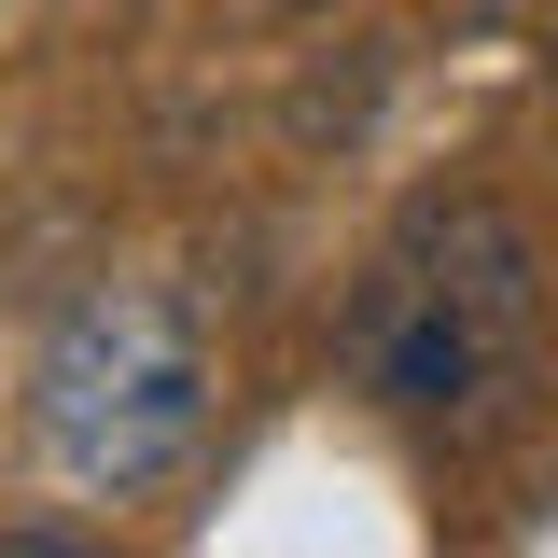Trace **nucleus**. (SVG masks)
<instances>
[{"label": "nucleus", "mask_w": 558, "mask_h": 558, "mask_svg": "<svg viewBox=\"0 0 558 558\" xmlns=\"http://www.w3.org/2000/svg\"><path fill=\"white\" fill-rule=\"evenodd\" d=\"M531 349V238L517 209L488 196H433L363 266V307H349V377L363 405L391 418H461L502 391V363Z\"/></svg>", "instance_id": "nucleus-1"}, {"label": "nucleus", "mask_w": 558, "mask_h": 558, "mask_svg": "<svg viewBox=\"0 0 558 558\" xmlns=\"http://www.w3.org/2000/svg\"><path fill=\"white\" fill-rule=\"evenodd\" d=\"M28 418H43V461L70 488H98V502H140V488H168L196 461L209 433V349L196 322L168 307V293H84L57 336H43V377H28Z\"/></svg>", "instance_id": "nucleus-2"}, {"label": "nucleus", "mask_w": 558, "mask_h": 558, "mask_svg": "<svg viewBox=\"0 0 558 558\" xmlns=\"http://www.w3.org/2000/svg\"><path fill=\"white\" fill-rule=\"evenodd\" d=\"M266 14H322V0H266Z\"/></svg>", "instance_id": "nucleus-3"}, {"label": "nucleus", "mask_w": 558, "mask_h": 558, "mask_svg": "<svg viewBox=\"0 0 558 558\" xmlns=\"http://www.w3.org/2000/svg\"><path fill=\"white\" fill-rule=\"evenodd\" d=\"M545 70H558V28H545Z\"/></svg>", "instance_id": "nucleus-4"}]
</instances>
